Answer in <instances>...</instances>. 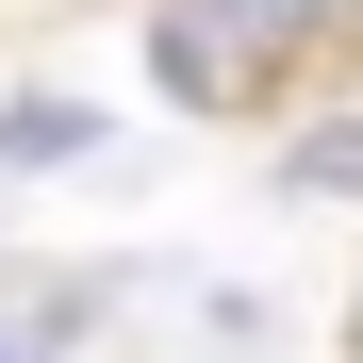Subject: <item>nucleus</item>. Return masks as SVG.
I'll return each instance as SVG.
<instances>
[{"label": "nucleus", "mask_w": 363, "mask_h": 363, "mask_svg": "<svg viewBox=\"0 0 363 363\" xmlns=\"http://www.w3.org/2000/svg\"><path fill=\"white\" fill-rule=\"evenodd\" d=\"M347 17L363 0H149V83L199 99V116H248V99H281L314 67Z\"/></svg>", "instance_id": "1"}]
</instances>
